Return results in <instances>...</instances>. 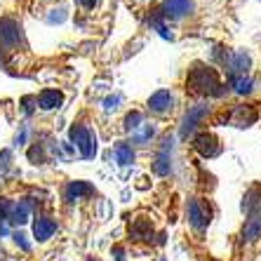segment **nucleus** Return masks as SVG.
Instances as JSON below:
<instances>
[{"instance_id": "obj_1", "label": "nucleus", "mask_w": 261, "mask_h": 261, "mask_svg": "<svg viewBox=\"0 0 261 261\" xmlns=\"http://www.w3.org/2000/svg\"><path fill=\"white\" fill-rule=\"evenodd\" d=\"M55 231H57V224L49 217H38L36 219V228H33L36 240H47V238H52Z\"/></svg>"}, {"instance_id": "obj_2", "label": "nucleus", "mask_w": 261, "mask_h": 261, "mask_svg": "<svg viewBox=\"0 0 261 261\" xmlns=\"http://www.w3.org/2000/svg\"><path fill=\"white\" fill-rule=\"evenodd\" d=\"M165 10L172 17H181L191 10V0H165Z\"/></svg>"}, {"instance_id": "obj_3", "label": "nucleus", "mask_w": 261, "mask_h": 261, "mask_svg": "<svg viewBox=\"0 0 261 261\" xmlns=\"http://www.w3.org/2000/svg\"><path fill=\"white\" fill-rule=\"evenodd\" d=\"M61 101V94L59 92H43V94H40V106H43V109H55L57 103Z\"/></svg>"}, {"instance_id": "obj_4", "label": "nucleus", "mask_w": 261, "mask_h": 261, "mask_svg": "<svg viewBox=\"0 0 261 261\" xmlns=\"http://www.w3.org/2000/svg\"><path fill=\"white\" fill-rule=\"evenodd\" d=\"M83 3H92V0H83Z\"/></svg>"}]
</instances>
